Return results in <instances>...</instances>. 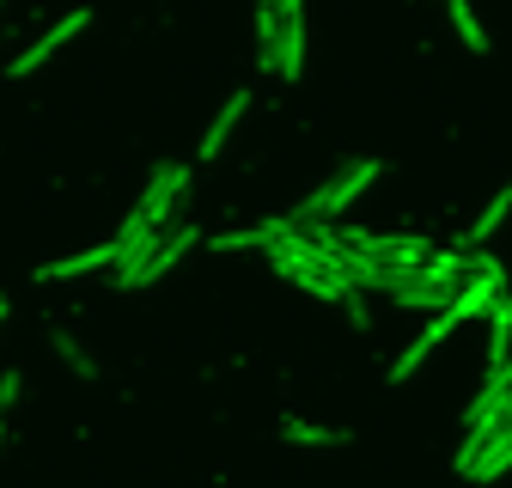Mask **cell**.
Masks as SVG:
<instances>
[{
	"mask_svg": "<svg viewBox=\"0 0 512 488\" xmlns=\"http://www.w3.org/2000/svg\"><path fill=\"white\" fill-rule=\"evenodd\" d=\"M336 238L348 244V251L372 257L378 269H421V263H433V251H439V244H433V238H421V232H366V226H336Z\"/></svg>",
	"mask_w": 512,
	"mask_h": 488,
	"instance_id": "cell-1",
	"label": "cell"
},
{
	"mask_svg": "<svg viewBox=\"0 0 512 488\" xmlns=\"http://www.w3.org/2000/svg\"><path fill=\"white\" fill-rule=\"evenodd\" d=\"M372 183H378V159H354V165H342V171L324 183V190H311V196L293 208V220H299V226H311V220H342V214L372 190Z\"/></svg>",
	"mask_w": 512,
	"mask_h": 488,
	"instance_id": "cell-2",
	"label": "cell"
},
{
	"mask_svg": "<svg viewBox=\"0 0 512 488\" xmlns=\"http://www.w3.org/2000/svg\"><path fill=\"white\" fill-rule=\"evenodd\" d=\"M183 202H189V165H183V159H159L153 177H147V190H141V202H135V214H141L147 226L171 232Z\"/></svg>",
	"mask_w": 512,
	"mask_h": 488,
	"instance_id": "cell-3",
	"label": "cell"
},
{
	"mask_svg": "<svg viewBox=\"0 0 512 488\" xmlns=\"http://www.w3.org/2000/svg\"><path fill=\"white\" fill-rule=\"evenodd\" d=\"M506 470H512V421L494 427V434H464V446H458L464 482H500Z\"/></svg>",
	"mask_w": 512,
	"mask_h": 488,
	"instance_id": "cell-4",
	"label": "cell"
},
{
	"mask_svg": "<svg viewBox=\"0 0 512 488\" xmlns=\"http://www.w3.org/2000/svg\"><path fill=\"white\" fill-rule=\"evenodd\" d=\"M506 421H512V360L482 379L476 403L464 409V434H494V427H506Z\"/></svg>",
	"mask_w": 512,
	"mask_h": 488,
	"instance_id": "cell-5",
	"label": "cell"
},
{
	"mask_svg": "<svg viewBox=\"0 0 512 488\" xmlns=\"http://www.w3.org/2000/svg\"><path fill=\"white\" fill-rule=\"evenodd\" d=\"M196 244H208V238L196 232V220H177V226L159 238V251H153V257L135 269V275H128V287H122V293H135V287H153V281H165V275H171V269L189 257V251H196Z\"/></svg>",
	"mask_w": 512,
	"mask_h": 488,
	"instance_id": "cell-6",
	"label": "cell"
},
{
	"mask_svg": "<svg viewBox=\"0 0 512 488\" xmlns=\"http://www.w3.org/2000/svg\"><path fill=\"white\" fill-rule=\"evenodd\" d=\"M452 330H458V312H452V305H445V312H433V318L409 336V348L391 360V385H409V379H415V366H421V360H427L445 336H452Z\"/></svg>",
	"mask_w": 512,
	"mask_h": 488,
	"instance_id": "cell-7",
	"label": "cell"
},
{
	"mask_svg": "<svg viewBox=\"0 0 512 488\" xmlns=\"http://www.w3.org/2000/svg\"><path fill=\"white\" fill-rule=\"evenodd\" d=\"M86 19H92L86 7H74V13H61V19H55V25H49V31H43V37H37L31 49H19V55H13V68H7V74H13V80L37 74V68H43V61H49V55H55L61 43H68V37H80V31H86Z\"/></svg>",
	"mask_w": 512,
	"mask_h": 488,
	"instance_id": "cell-8",
	"label": "cell"
},
{
	"mask_svg": "<svg viewBox=\"0 0 512 488\" xmlns=\"http://www.w3.org/2000/svg\"><path fill=\"white\" fill-rule=\"evenodd\" d=\"M116 263H122L116 238H104V244H92V251H74V257H55V263H43V269H37V281H74V275H92V269H116Z\"/></svg>",
	"mask_w": 512,
	"mask_h": 488,
	"instance_id": "cell-9",
	"label": "cell"
},
{
	"mask_svg": "<svg viewBox=\"0 0 512 488\" xmlns=\"http://www.w3.org/2000/svg\"><path fill=\"white\" fill-rule=\"evenodd\" d=\"M244 110H250V92H232L226 104H220V116L208 122V135H202V159H220L226 153V141H232V129H238V122H244Z\"/></svg>",
	"mask_w": 512,
	"mask_h": 488,
	"instance_id": "cell-10",
	"label": "cell"
},
{
	"mask_svg": "<svg viewBox=\"0 0 512 488\" xmlns=\"http://www.w3.org/2000/svg\"><path fill=\"white\" fill-rule=\"evenodd\" d=\"M506 214H512V183H506V190H500V196H494V202L476 214V226L464 232V251H488V238L506 226Z\"/></svg>",
	"mask_w": 512,
	"mask_h": 488,
	"instance_id": "cell-11",
	"label": "cell"
},
{
	"mask_svg": "<svg viewBox=\"0 0 512 488\" xmlns=\"http://www.w3.org/2000/svg\"><path fill=\"white\" fill-rule=\"evenodd\" d=\"M512 360V293H500V305L488 312V373Z\"/></svg>",
	"mask_w": 512,
	"mask_h": 488,
	"instance_id": "cell-12",
	"label": "cell"
},
{
	"mask_svg": "<svg viewBox=\"0 0 512 488\" xmlns=\"http://www.w3.org/2000/svg\"><path fill=\"white\" fill-rule=\"evenodd\" d=\"M256 61L275 74V61H281V13L269 7V0H256Z\"/></svg>",
	"mask_w": 512,
	"mask_h": 488,
	"instance_id": "cell-13",
	"label": "cell"
},
{
	"mask_svg": "<svg viewBox=\"0 0 512 488\" xmlns=\"http://www.w3.org/2000/svg\"><path fill=\"white\" fill-rule=\"evenodd\" d=\"M281 440H293V446H342L348 434L342 427H324V421H305V415H281Z\"/></svg>",
	"mask_w": 512,
	"mask_h": 488,
	"instance_id": "cell-14",
	"label": "cell"
},
{
	"mask_svg": "<svg viewBox=\"0 0 512 488\" xmlns=\"http://www.w3.org/2000/svg\"><path fill=\"white\" fill-rule=\"evenodd\" d=\"M445 13H452V31L464 37V49H488V31H482V19H476L470 0H445Z\"/></svg>",
	"mask_w": 512,
	"mask_h": 488,
	"instance_id": "cell-15",
	"label": "cell"
},
{
	"mask_svg": "<svg viewBox=\"0 0 512 488\" xmlns=\"http://www.w3.org/2000/svg\"><path fill=\"white\" fill-rule=\"evenodd\" d=\"M250 244H269V226L263 220H256V226H232V232H214L208 251H250Z\"/></svg>",
	"mask_w": 512,
	"mask_h": 488,
	"instance_id": "cell-16",
	"label": "cell"
},
{
	"mask_svg": "<svg viewBox=\"0 0 512 488\" xmlns=\"http://www.w3.org/2000/svg\"><path fill=\"white\" fill-rule=\"evenodd\" d=\"M49 342H55V354H61V360H68V366H74V373H80V379H92V373H98V366H92V354H86V348H80V342H74L68 330H55Z\"/></svg>",
	"mask_w": 512,
	"mask_h": 488,
	"instance_id": "cell-17",
	"label": "cell"
},
{
	"mask_svg": "<svg viewBox=\"0 0 512 488\" xmlns=\"http://www.w3.org/2000/svg\"><path fill=\"white\" fill-rule=\"evenodd\" d=\"M19 397H25V373H19V366H7V373H0V415H7Z\"/></svg>",
	"mask_w": 512,
	"mask_h": 488,
	"instance_id": "cell-18",
	"label": "cell"
},
{
	"mask_svg": "<svg viewBox=\"0 0 512 488\" xmlns=\"http://www.w3.org/2000/svg\"><path fill=\"white\" fill-rule=\"evenodd\" d=\"M342 305H348V324H354V330H366V324H372V305H366L360 293H348Z\"/></svg>",
	"mask_w": 512,
	"mask_h": 488,
	"instance_id": "cell-19",
	"label": "cell"
},
{
	"mask_svg": "<svg viewBox=\"0 0 512 488\" xmlns=\"http://www.w3.org/2000/svg\"><path fill=\"white\" fill-rule=\"evenodd\" d=\"M0 446H7V415H0Z\"/></svg>",
	"mask_w": 512,
	"mask_h": 488,
	"instance_id": "cell-20",
	"label": "cell"
},
{
	"mask_svg": "<svg viewBox=\"0 0 512 488\" xmlns=\"http://www.w3.org/2000/svg\"><path fill=\"white\" fill-rule=\"evenodd\" d=\"M0 324H7V299H0Z\"/></svg>",
	"mask_w": 512,
	"mask_h": 488,
	"instance_id": "cell-21",
	"label": "cell"
}]
</instances>
